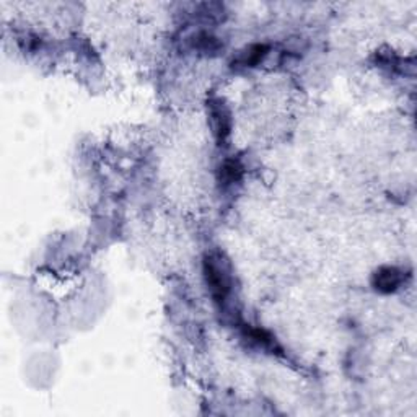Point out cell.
Returning <instances> with one entry per match:
<instances>
[{
    "label": "cell",
    "instance_id": "1",
    "mask_svg": "<svg viewBox=\"0 0 417 417\" xmlns=\"http://www.w3.org/2000/svg\"><path fill=\"white\" fill-rule=\"evenodd\" d=\"M204 277H206L207 287L214 300L217 303H224L230 294L232 282H230V276L225 272V269L220 268L219 259H215L214 256L204 258Z\"/></svg>",
    "mask_w": 417,
    "mask_h": 417
},
{
    "label": "cell",
    "instance_id": "2",
    "mask_svg": "<svg viewBox=\"0 0 417 417\" xmlns=\"http://www.w3.org/2000/svg\"><path fill=\"white\" fill-rule=\"evenodd\" d=\"M208 116H211L212 129L219 145L224 144L232 131V119H230V111L224 101L215 98L208 101Z\"/></svg>",
    "mask_w": 417,
    "mask_h": 417
},
{
    "label": "cell",
    "instance_id": "3",
    "mask_svg": "<svg viewBox=\"0 0 417 417\" xmlns=\"http://www.w3.org/2000/svg\"><path fill=\"white\" fill-rule=\"evenodd\" d=\"M406 281V274L394 266H383L376 269L374 277H372V286L380 294H392L396 292L403 282Z\"/></svg>",
    "mask_w": 417,
    "mask_h": 417
},
{
    "label": "cell",
    "instance_id": "4",
    "mask_svg": "<svg viewBox=\"0 0 417 417\" xmlns=\"http://www.w3.org/2000/svg\"><path fill=\"white\" fill-rule=\"evenodd\" d=\"M243 176V168L239 165L237 160H225L220 167V183L225 186L237 183L242 180Z\"/></svg>",
    "mask_w": 417,
    "mask_h": 417
},
{
    "label": "cell",
    "instance_id": "5",
    "mask_svg": "<svg viewBox=\"0 0 417 417\" xmlns=\"http://www.w3.org/2000/svg\"><path fill=\"white\" fill-rule=\"evenodd\" d=\"M266 54H268V46H266V44H255V46H251L250 50L243 54L239 62H242L245 67H255L259 61H263Z\"/></svg>",
    "mask_w": 417,
    "mask_h": 417
},
{
    "label": "cell",
    "instance_id": "6",
    "mask_svg": "<svg viewBox=\"0 0 417 417\" xmlns=\"http://www.w3.org/2000/svg\"><path fill=\"white\" fill-rule=\"evenodd\" d=\"M194 47H197L199 51L204 52H215L217 50H220V43L217 41L214 36H208L206 33H201L194 38Z\"/></svg>",
    "mask_w": 417,
    "mask_h": 417
}]
</instances>
